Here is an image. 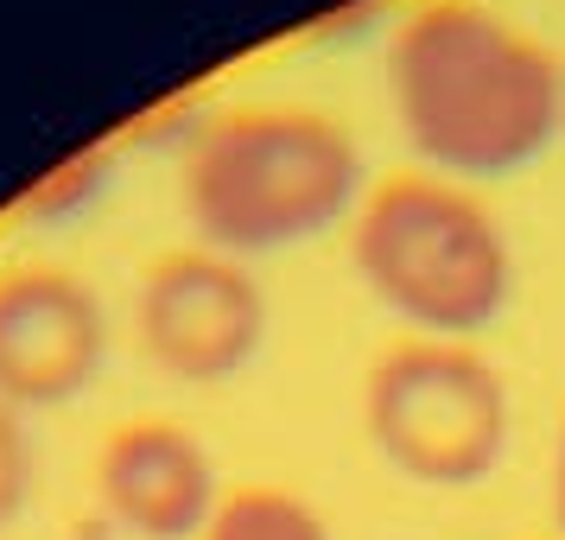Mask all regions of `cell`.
<instances>
[{
  "mask_svg": "<svg viewBox=\"0 0 565 540\" xmlns=\"http://www.w3.org/2000/svg\"><path fill=\"white\" fill-rule=\"evenodd\" d=\"M108 357L103 299L71 267L26 261L0 274V401L7 407H64L96 382Z\"/></svg>",
  "mask_w": 565,
  "mask_h": 540,
  "instance_id": "6",
  "label": "cell"
},
{
  "mask_svg": "<svg viewBox=\"0 0 565 540\" xmlns=\"http://www.w3.org/2000/svg\"><path fill=\"white\" fill-rule=\"evenodd\" d=\"M108 184H115V147H83L64 166H52L45 179L26 184L20 223H32V230H64V223H77V216H89V210L103 204Z\"/></svg>",
  "mask_w": 565,
  "mask_h": 540,
  "instance_id": "8",
  "label": "cell"
},
{
  "mask_svg": "<svg viewBox=\"0 0 565 540\" xmlns=\"http://www.w3.org/2000/svg\"><path fill=\"white\" fill-rule=\"evenodd\" d=\"M134 337L179 382H230L267 343V293L223 248H166L134 286Z\"/></svg>",
  "mask_w": 565,
  "mask_h": 540,
  "instance_id": "5",
  "label": "cell"
},
{
  "mask_svg": "<svg viewBox=\"0 0 565 540\" xmlns=\"http://www.w3.org/2000/svg\"><path fill=\"white\" fill-rule=\"evenodd\" d=\"M387 96L438 179H509L565 134V64L483 0H426L387 45Z\"/></svg>",
  "mask_w": 565,
  "mask_h": 540,
  "instance_id": "1",
  "label": "cell"
},
{
  "mask_svg": "<svg viewBox=\"0 0 565 540\" xmlns=\"http://www.w3.org/2000/svg\"><path fill=\"white\" fill-rule=\"evenodd\" d=\"M362 420L401 477L433 489L483 484L509 458L514 433L502 369L451 337H407L382 350L362 382Z\"/></svg>",
  "mask_w": 565,
  "mask_h": 540,
  "instance_id": "4",
  "label": "cell"
},
{
  "mask_svg": "<svg viewBox=\"0 0 565 540\" xmlns=\"http://www.w3.org/2000/svg\"><path fill=\"white\" fill-rule=\"evenodd\" d=\"M350 255L362 286L382 299L413 337L489 331L514 293V248L495 210L458 179L394 172L362 191L350 216Z\"/></svg>",
  "mask_w": 565,
  "mask_h": 540,
  "instance_id": "3",
  "label": "cell"
},
{
  "mask_svg": "<svg viewBox=\"0 0 565 540\" xmlns=\"http://www.w3.org/2000/svg\"><path fill=\"white\" fill-rule=\"evenodd\" d=\"M96 496L134 540H198L223 509L210 445L166 413L121 420L103 438Z\"/></svg>",
  "mask_w": 565,
  "mask_h": 540,
  "instance_id": "7",
  "label": "cell"
},
{
  "mask_svg": "<svg viewBox=\"0 0 565 540\" xmlns=\"http://www.w3.org/2000/svg\"><path fill=\"white\" fill-rule=\"evenodd\" d=\"M553 509H559V528H565V433H559V464H553Z\"/></svg>",
  "mask_w": 565,
  "mask_h": 540,
  "instance_id": "11",
  "label": "cell"
},
{
  "mask_svg": "<svg viewBox=\"0 0 565 540\" xmlns=\"http://www.w3.org/2000/svg\"><path fill=\"white\" fill-rule=\"evenodd\" d=\"M32 489V438H26V413L0 401V528L26 509Z\"/></svg>",
  "mask_w": 565,
  "mask_h": 540,
  "instance_id": "10",
  "label": "cell"
},
{
  "mask_svg": "<svg viewBox=\"0 0 565 540\" xmlns=\"http://www.w3.org/2000/svg\"><path fill=\"white\" fill-rule=\"evenodd\" d=\"M198 540H331L311 502H299L292 489H230L223 509Z\"/></svg>",
  "mask_w": 565,
  "mask_h": 540,
  "instance_id": "9",
  "label": "cell"
},
{
  "mask_svg": "<svg viewBox=\"0 0 565 540\" xmlns=\"http://www.w3.org/2000/svg\"><path fill=\"white\" fill-rule=\"evenodd\" d=\"M184 216L204 248L235 261L299 248L362 204V153L356 140L318 108H223L198 121L179 166Z\"/></svg>",
  "mask_w": 565,
  "mask_h": 540,
  "instance_id": "2",
  "label": "cell"
}]
</instances>
